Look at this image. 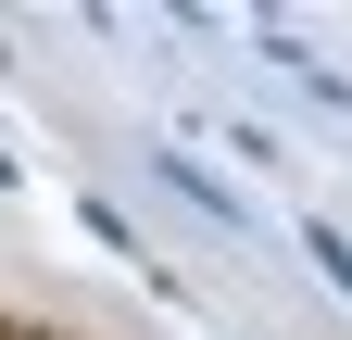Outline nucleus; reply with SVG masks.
Listing matches in <instances>:
<instances>
[{"instance_id":"nucleus-1","label":"nucleus","mask_w":352,"mask_h":340,"mask_svg":"<svg viewBox=\"0 0 352 340\" xmlns=\"http://www.w3.org/2000/svg\"><path fill=\"white\" fill-rule=\"evenodd\" d=\"M164 177H176V202H201V215H214V227H239V189H227V177H201V164H189V151H176V164H164Z\"/></svg>"},{"instance_id":"nucleus-2","label":"nucleus","mask_w":352,"mask_h":340,"mask_svg":"<svg viewBox=\"0 0 352 340\" xmlns=\"http://www.w3.org/2000/svg\"><path fill=\"white\" fill-rule=\"evenodd\" d=\"M302 252H315V265H327V290L352 303V227H302Z\"/></svg>"}]
</instances>
